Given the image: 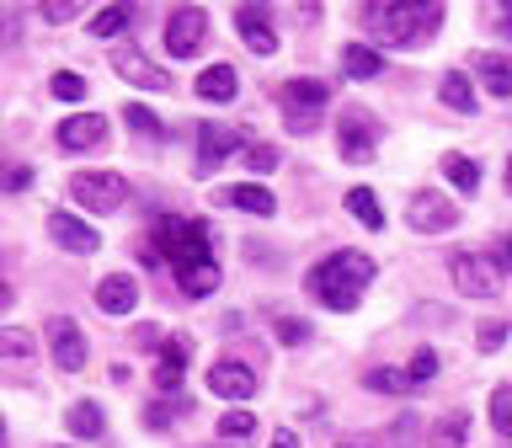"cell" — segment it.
Here are the masks:
<instances>
[{"mask_svg": "<svg viewBox=\"0 0 512 448\" xmlns=\"http://www.w3.org/2000/svg\"><path fill=\"white\" fill-rule=\"evenodd\" d=\"M374 256H363V251H331L326 262H315L310 267V278H304V288L326 304V310H358L363 304V288L374 283Z\"/></svg>", "mask_w": 512, "mask_h": 448, "instance_id": "6da1fadb", "label": "cell"}, {"mask_svg": "<svg viewBox=\"0 0 512 448\" xmlns=\"http://www.w3.org/2000/svg\"><path fill=\"white\" fill-rule=\"evenodd\" d=\"M363 22L374 27L384 43L416 48L443 27V6H406V0H395V6H363Z\"/></svg>", "mask_w": 512, "mask_h": 448, "instance_id": "7a4b0ae2", "label": "cell"}, {"mask_svg": "<svg viewBox=\"0 0 512 448\" xmlns=\"http://www.w3.org/2000/svg\"><path fill=\"white\" fill-rule=\"evenodd\" d=\"M155 251L171 256V272H176V267L208 262V256H214V240H208L203 219H160L155 224Z\"/></svg>", "mask_w": 512, "mask_h": 448, "instance_id": "3957f363", "label": "cell"}, {"mask_svg": "<svg viewBox=\"0 0 512 448\" xmlns=\"http://www.w3.org/2000/svg\"><path fill=\"white\" fill-rule=\"evenodd\" d=\"M283 118H288V128L294 134H310V128L326 118V102H331V91H326V80H310V75H294L283 86Z\"/></svg>", "mask_w": 512, "mask_h": 448, "instance_id": "277c9868", "label": "cell"}, {"mask_svg": "<svg viewBox=\"0 0 512 448\" xmlns=\"http://www.w3.org/2000/svg\"><path fill=\"white\" fill-rule=\"evenodd\" d=\"M70 198L80 208H91V214H118L128 203V182L118 171H75L70 176Z\"/></svg>", "mask_w": 512, "mask_h": 448, "instance_id": "5b68a950", "label": "cell"}, {"mask_svg": "<svg viewBox=\"0 0 512 448\" xmlns=\"http://www.w3.org/2000/svg\"><path fill=\"white\" fill-rule=\"evenodd\" d=\"M448 278H454V288L470 294V299L502 294V262H491V256H480V251H454L448 256Z\"/></svg>", "mask_w": 512, "mask_h": 448, "instance_id": "8992f818", "label": "cell"}, {"mask_svg": "<svg viewBox=\"0 0 512 448\" xmlns=\"http://www.w3.org/2000/svg\"><path fill=\"white\" fill-rule=\"evenodd\" d=\"M203 38H208V11L203 6H176L166 16V54L171 59L203 54Z\"/></svg>", "mask_w": 512, "mask_h": 448, "instance_id": "52a82bcc", "label": "cell"}, {"mask_svg": "<svg viewBox=\"0 0 512 448\" xmlns=\"http://www.w3.org/2000/svg\"><path fill=\"white\" fill-rule=\"evenodd\" d=\"M112 70H118L128 86H139V91H171V75L160 70L155 59H144L134 43H118V48H112Z\"/></svg>", "mask_w": 512, "mask_h": 448, "instance_id": "ba28073f", "label": "cell"}, {"mask_svg": "<svg viewBox=\"0 0 512 448\" xmlns=\"http://www.w3.org/2000/svg\"><path fill=\"white\" fill-rule=\"evenodd\" d=\"M48 352H54V363L64 374H80V368H86V331H80L70 315H54L48 320Z\"/></svg>", "mask_w": 512, "mask_h": 448, "instance_id": "9c48e42d", "label": "cell"}, {"mask_svg": "<svg viewBox=\"0 0 512 448\" xmlns=\"http://www.w3.org/2000/svg\"><path fill=\"white\" fill-rule=\"evenodd\" d=\"M406 224L411 230H422V235H443V230H454L459 224V208L443 198V192H416L411 208H406Z\"/></svg>", "mask_w": 512, "mask_h": 448, "instance_id": "30bf717a", "label": "cell"}, {"mask_svg": "<svg viewBox=\"0 0 512 448\" xmlns=\"http://www.w3.org/2000/svg\"><path fill=\"white\" fill-rule=\"evenodd\" d=\"M48 235H54V246H64L70 256H91V251H102V235H96L86 219H75L70 208H54V214H48Z\"/></svg>", "mask_w": 512, "mask_h": 448, "instance_id": "8fae6325", "label": "cell"}, {"mask_svg": "<svg viewBox=\"0 0 512 448\" xmlns=\"http://www.w3.org/2000/svg\"><path fill=\"white\" fill-rule=\"evenodd\" d=\"M235 32H240V43H246L256 59H272V54H278V32H272L267 6H235Z\"/></svg>", "mask_w": 512, "mask_h": 448, "instance_id": "7c38bea8", "label": "cell"}, {"mask_svg": "<svg viewBox=\"0 0 512 448\" xmlns=\"http://www.w3.org/2000/svg\"><path fill=\"white\" fill-rule=\"evenodd\" d=\"M240 150V134L235 123H198V171H214L224 166Z\"/></svg>", "mask_w": 512, "mask_h": 448, "instance_id": "4fadbf2b", "label": "cell"}, {"mask_svg": "<svg viewBox=\"0 0 512 448\" xmlns=\"http://www.w3.org/2000/svg\"><path fill=\"white\" fill-rule=\"evenodd\" d=\"M107 139V118L102 112H75V118L59 123V150H96V144Z\"/></svg>", "mask_w": 512, "mask_h": 448, "instance_id": "5bb4252c", "label": "cell"}, {"mask_svg": "<svg viewBox=\"0 0 512 448\" xmlns=\"http://www.w3.org/2000/svg\"><path fill=\"white\" fill-rule=\"evenodd\" d=\"M96 310L102 315H134L139 310V283L128 278V272H107V278L96 283Z\"/></svg>", "mask_w": 512, "mask_h": 448, "instance_id": "9a60e30c", "label": "cell"}, {"mask_svg": "<svg viewBox=\"0 0 512 448\" xmlns=\"http://www.w3.org/2000/svg\"><path fill=\"white\" fill-rule=\"evenodd\" d=\"M208 390H214L219 400H235V406H240V400L256 395V374L246 363H214V368H208Z\"/></svg>", "mask_w": 512, "mask_h": 448, "instance_id": "2e32d148", "label": "cell"}, {"mask_svg": "<svg viewBox=\"0 0 512 448\" xmlns=\"http://www.w3.org/2000/svg\"><path fill=\"white\" fill-rule=\"evenodd\" d=\"M342 155L352 160V166H368V160H374V123L363 118V112H347L342 118Z\"/></svg>", "mask_w": 512, "mask_h": 448, "instance_id": "e0dca14e", "label": "cell"}, {"mask_svg": "<svg viewBox=\"0 0 512 448\" xmlns=\"http://www.w3.org/2000/svg\"><path fill=\"white\" fill-rule=\"evenodd\" d=\"M203 96V102H214V107H224V102H235L240 96V75H235V64H208V70L198 75V86H192Z\"/></svg>", "mask_w": 512, "mask_h": 448, "instance_id": "ac0fdd59", "label": "cell"}, {"mask_svg": "<svg viewBox=\"0 0 512 448\" xmlns=\"http://www.w3.org/2000/svg\"><path fill=\"white\" fill-rule=\"evenodd\" d=\"M230 208H240V214H256V219H267V214H278V198L262 187V182H235V187H224L219 192Z\"/></svg>", "mask_w": 512, "mask_h": 448, "instance_id": "d6986e66", "label": "cell"}, {"mask_svg": "<svg viewBox=\"0 0 512 448\" xmlns=\"http://www.w3.org/2000/svg\"><path fill=\"white\" fill-rule=\"evenodd\" d=\"M187 358H192V342L187 336H166V342H160V368H155V384L160 390H176V384H182V368H187Z\"/></svg>", "mask_w": 512, "mask_h": 448, "instance_id": "ffe728a7", "label": "cell"}, {"mask_svg": "<svg viewBox=\"0 0 512 448\" xmlns=\"http://www.w3.org/2000/svg\"><path fill=\"white\" fill-rule=\"evenodd\" d=\"M470 70L486 80V91L496 96V102H512V59H502V54H470Z\"/></svg>", "mask_w": 512, "mask_h": 448, "instance_id": "44dd1931", "label": "cell"}, {"mask_svg": "<svg viewBox=\"0 0 512 448\" xmlns=\"http://www.w3.org/2000/svg\"><path fill=\"white\" fill-rule=\"evenodd\" d=\"M342 70L352 80H374V75H384V54H379V48H368V43H347L342 48Z\"/></svg>", "mask_w": 512, "mask_h": 448, "instance_id": "7402d4cb", "label": "cell"}, {"mask_svg": "<svg viewBox=\"0 0 512 448\" xmlns=\"http://www.w3.org/2000/svg\"><path fill=\"white\" fill-rule=\"evenodd\" d=\"M64 427H70L75 438H102V432H107L102 406H96V400H75V406L64 411Z\"/></svg>", "mask_w": 512, "mask_h": 448, "instance_id": "603a6c76", "label": "cell"}, {"mask_svg": "<svg viewBox=\"0 0 512 448\" xmlns=\"http://www.w3.org/2000/svg\"><path fill=\"white\" fill-rule=\"evenodd\" d=\"M443 176H448V182H454L459 192H470V198L480 192V166H475L470 155H459V150H448V155H443Z\"/></svg>", "mask_w": 512, "mask_h": 448, "instance_id": "cb8c5ba5", "label": "cell"}, {"mask_svg": "<svg viewBox=\"0 0 512 448\" xmlns=\"http://www.w3.org/2000/svg\"><path fill=\"white\" fill-rule=\"evenodd\" d=\"M347 208H352V219H358L363 230H384V208H379V198L368 187H352L347 192Z\"/></svg>", "mask_w": 512, "mask_h": 448, "instance_id": "d4e9b609", "label": "cell"}, {"mask_svg": "<svg viewBox=\"0 0 512 448\" xmlns=\"http://www.w3.org/2000/svg\"><path fill=\"white\" fill-rule=\"evenodd\" d=\"M464 438H470V422H464L459 411H448L443 422H432V432H427L432 448H464Z\"/></svg>", "mask_w": 512, "mask_h": 448, "instance_id": "484cf974", "label": "cell"}, {"mask_svg": "<svg viewBox=\"0 0 512 448\" xmlns=\"http://www.w3.org/2000/svg\"><path fill=\"white\" fill-rule=\"evenodd\" d=\"M438 96H443V107H454V112H475V86H470V75H443V86H438Z\"/></svg>", "mask_w": 512, "mask_h": 448, "instance_id": "4316f807", "label": "cell"}, {"mask_svg": "<svg viewBox=\"0 0 512 448\" xmlns=\"http://www.w3.org/2000/svg\"><path fill=\"white\" fill-rule=\"evenodd\" d=\"M219 438L224 443H246V438H256V416L246 411V406H230L219 416Z\"/></svg>", "mask_w": 512, "mask_h": 448, "instance_id": "83f0119b", "label": "cell"}, {"mask_svg": "<svg viewBox=\"0 0 512 448\" xmlns=\"http://www.w3.org/2000/svg\"><path fill=\"white\" fill-rule=\"evenodd\" d=\"M363 384H368V390H379V395H411V390H416L406 368H368Z\"/></svg>", "mask_w": 512, "mask_h": 448, "instance_id": "f1b7e54d", "label": "cell"}, {"mask_svg": "<svg viewBox=\"0 0 512 448\" xmlns=\"http://www.w3.org/2000/svg\"><path fill=\"white\" fill-rule=\"evenodd\" d=\"M38 352V336L32 331H22V326H0V358H32Z\"/></svg>", "mask_w": 512, "mask_h": 448, "instance_id": "f546056e", "label": "cell"}, {"mask_svg": "<svg viewBox=\"0 0 512 448\" xmlns=\"http://www.w3.org/2000/svg\"><path fill=\"white\" fill-rule=\"evenodd\" d=\"M128 16H134L128 6H102L91 16V38H118V32L128 27Z\"/></svg>", "mask_w": 512, "mask_h": 448, "instance_id": "4dcf8cb0", "label": "cell"}, {"mask_svg": "<svg viewBox=\"0 0 512 448\" xmlns=\"http://www.w3.org/2000/svg\"><path fill=\"white\" fill-rule=\"evenodd\" d=\"M187 411V395H171V400H155V406H144V427H155V432H166L171 427V416H182Z\"/></svg>", "mask_w": 512, "mask_h": 448, "instance_id": "1f68e13d", "label": "cell"}, {"mask_svg": "<svg viewBox=\"0 0 512 448\" xmlns=\"http://www.w3.org/2000/svg\"><path fill=\"white\" fill-rule=\"evenodd\" d=\"M123 118H128V128H134V134H144V139H160V134H166V123H160V118H155L150 107H139V102L128 107Z\"/></svg>", "mask_w": 512, "mask_h": 448, "instance_id": "d6a6232c", "label": "cell"}, {"mask_svg": "<svg viewBox=\"0 0 512 448\" xmlns=\"http://www.w3.org/2000/svg\"><path fill=\"white\" fill-rule=\"evenodd\" d=\"M491 427L496 432H512V384L491 390Z\"/></svg>", "mask_w": 512, "mask_h": 448, "instance_id": "836d02e7", "label": "cell"}, {"mask_svg": "<svg viewBox=\"0 0 512 448\" xmlns=\"http://www.w3.org/2000/svg\"><path fill=\"white\" fill-rule=\"evenodd\" d=\"M48 91H54L59 102H80V96H86V80H80L75 70H59L54 80H48Z\"/></svg>", "mask_w": 512, "mask_h": 448, "instance_id": "e575fe53", "label": "cell"}, {"mask_svg": "<svg viewBox=\"0 0 512 448\" xmlns=\"http://www.w3.org/2000/svg\"><path fill=\"white\" fill-rule=\"evenodd\" d=\"M406 374H411V384H427L432 374H438V352H432V347H416V352H411V368H406Z\"/></svg>", "mask_w": 512, "mask_h": 448, "instance_id": "d590c367", "label": "cell"}, {"mask_svg": "<svg viewBox=\"0 0 512 448\" xmlns=\"http://www.w3.org/2000/svg\"><path fill=\"white\" fill-rule=\"evenodd\" d=\"M246 166H251V176L278 171V150H272V144H246Z\"/></svg>", "mask_w": 512, "mask_h": 448, "instance_id": "8d00e7d4", "label": "cell"}, {"mask_svg": "<svg viewBox=\"0 0 512 448\" xmlns=\"http://www.w3.org/2000/svg\"><path fill=\"white\" fill-rule=\"evenodd\" d=\"M475 342H480V352H502V342H507V320H486V326L475 331Z\"/></svg>", "mask_w": 512, "mask_h": 448, "instance_id": "74e56055", "label": "cell"}, {"mask_svg": "<svg viewBox=\"0 0 512 448\" xmlns=\"http://www.w3.org/2000/svg\"><path fill=\"white\" fill-rule=\"evenodd\" d=\"M272 326H278V342H288V347H299L304 336H310V326H304V320H294V315H278Z\"/></svg>", "mask_w": 512, "mask_h": 448, "instance_id": "f35d334b", "label": "cell"}, {"mask_svg": "<svg viewBox=\"0 0 512 448\" xmlns=\"http://www.w3.org/2000/svg\"><path fill=\"white\" fill-rule=\"evenodd\" d=\"M32 187V166H11V171H0V192H22Z\"/></svg>", "mask_w": 512, "mask_h": 448, "instance_id": "ab89813d", "label": "cell"}, {"mask_svg": "<svg viewBox=\"0 0 512 448\" xmlns=\"http://www.w3.org/2000/svg\"><path fill=\"white\" fill-rule=\"evenodd\" d=\"M75 16H80V6H70V0H54V6H43V22H75Z\"/></svg>", "mask_w": 512, "mask_h": 448, "instance_id": "60d3db41", "label": "cell"}, {"mask_svg": "<svg viewBox=\"0 0 512 448\" xmlns=\"http://www.w3.org/2000/svg\"><path fill=\"white\" fill-rule=\"evenodd\" d=\"M134 342H139V347H155V352H160V342H166V331H155V326H139V331H134Z\"/></svg>", "mask_w": 512, "mask_h": 448, "instance_id": "b9f144b4", "label": "cell"}, {"mask_svg": "<svg viewBox=\"0 0 512 448\" xmlns=\"http://www.w3.org/2000/svg\"><path fill=\"white\" fill-rule=\"evenodd\" d=\"M267 448H299V432L294 427H278V432H272V443Z\"/></svg>", "mask_w": 512, "mask_h": 448, "instance_id": "7bdbcfd3", "label": "cell"}, {"mask_svg": "<svg viewBox=\"0 0 512 448\" xmlns=\"http://www.w3.org/2000/svg\"><path fill=\"white\" fill-rule=\"evenodd\" d=\"M502 272H512V230L502 235Z\"/></svg>", "mask_w": 512, "mask_h": 448, "instance_id": "ee69618b", "label": "cell"}, {"mask_svg": "<svg viewBox=\"0 0 512 448\" xmlns=\"http://www.w3.org/2000/svg\"><path fill=\"white\" fill-rule=\"evenodd\" d=\"M11 299H16V294H11V283L0 278V310H11Z\"/></svg>", "mask_w": 512, "mask_h": 448, "instance_id": "f6af8a7d", "label": "cell"}, {"mask_svg": "<svg viewBox=\"0 0 512 448\" xmlns=\"http://www.w3.org/2000/svg\"><path fill=\"white\" fill-rule=\"evenodd\" d=\"M336 448H368V443H336Z\"/></svg>", "mask_w": 512, "mask_h": 448, "instance_id": "bcb514c9", "label": "cell"}, {"mask_svg": "<svg viewBox=\"0 0 512 448\" xmlns=\"http://www.w3.org/2000/svg\"><path fill=\"white\" fill-rule=\"evenodd\" d=\"M507 192H512V160H507Z\"/></svg>", "mask_w": 512, "mask_h": 448, "instance_id": "7dc6e473", "label": "cell"}, {"mask_svg": "<svg viewBox=\"0 0 512 448\" xmlns=\"http://www.w3.org/2000/svg\"><path fill=\"white\" fill-rule=\"evenodd\" d=\"M0 448H6V422H0Z\"/></svg>", "mask_w": 512, "mask_h": 448, "instance_id": "c3c4849f", "label": "cell"}]
</instances>
